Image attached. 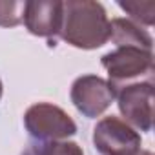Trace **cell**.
<instances>
[{"label":"cell","instance_id":"9","mask_svg":"<svg viewBox=\"0 0 155 155\" xmlns=\"http://www.w3.org/2000/svg\"><path fill=\"white\" fill-rule=\"evenodd\" d=\"M119 6L139 24L151 26L155 22V0H140V2L130 0V2H119Z\"/></svg>","mask_w":155,"mask_h":155},{"label":"cell","instance_id":"8","mask_svg":"<svg viewBox=\"0 0 155 155\" xmlns=\"http://www.w3.org/2000/svg\"><path fill=\"white\" fill-rule=\"evenodd\" d=\"M110 28H111L110 40L117 48L131 46V48H140V49L151 51L153 40L148 35V31H144L139 24H135L128 18H113V20H110Z\"/></svg>","mask_w":155,"mask_h":155},{"label":"cell","instance_id":"6","mask_svg":"<svg viewBox=\"0 0 155 155\" xmlns=\"http://www.w3.org/2000/svg\"><path fill=\"white\" fill-rule=\"evenodd\" d=\"M71 102L84 117L95 119L101 117L113 102L115 91L108 81L101 79L97 75H82L79 77L69 91Z\"/></svg>","mask_w":155,"mask_h":155},{"label":"cell","instance_id":"11","mask_svg":"<svg viewBox=\"0 0 155 155\" xmlns=\"http://www.w3.org/2000/svg\"><path fill=\"white\" fill-rule=\"evenodd\" d=\"M24 8L26 2H0V26L2 28H15L24 20Z\"/></svg>","mask_w":155,"mask_h":155},{"label":"cell","instance_id":"3","mask_svg":"<svg viewBox=\"0 0 155 155\" xmlns=\"http://www.w3.org/2000/svg\"><path fill=\"white\" fill-rule=\"evenodd\" d=\"M24 124L33 139L44 142L64 140L77 133L75 120L62 108L48 102L29 106L24 113Z\"/></svg>","mask_w":155,"mask_h":155},{"label":"cell","instance_id":"5","mask_svg":"<svg viewBox=\"0 0 155 155\" xmlns=\"http://www.w3.org/2000/svg\"><path fill=\"white\" fill-rule=\"evenodd\" d=\"M119 110L131 128L150 131L153 124V84L151 81H140L122 86L115 91Z\"/></svg>","mask_w":155,"mask_h":155},{"label":"cell","instance_id":"12","mask_svg":"<svg viewBox=\"0 0 155 155\" xmlns=\"http://www.w3.org/2000/svg\"><path fill=\"white\" fill-rule=\"evenodd\" d=\"M22 155H37V153H35V150H33V148H29V150H26Z\"/></svg>","mask_w":155,"mask_h":155},{"label":"cell","instance_id":"13","mask_svg":"<svg viewBox=\"0 0 155 155\" xmlns=\"http://www.w3.org/2000/svg\"><path fill=\"white\" fill-rule=\"evenodd\" d=\"M0 99H2V81H0Z\"/></svg>","mask_w":155,"mask_h":155},{"label":"cell","instance_id":"2","mask_svg":"<svg viewBox=\"0 0 155 155\" xmlns=\"http://www.w3.org/2000/svg\"><path fill=\"white\" fill-rule=\"evenodd\" d=\"M104 69L108 71L110 77V86L113 91L120 90L122 86L133 84L137 79H146L151 81L153 73V53L140 49V48H131V46H119L113 51L106 53L101 58Z\"/></svg>","mask_w":155,"mask_h":155},{"label":"cell","instance_id":"7","mask_svg":"<svg viewBox=\"0 0 155 155\" xmlns=\"http://www.w3.org/2000/svg\"><path fill=\"white\" fill-rule=\"evenodd\" d=\"M24 26L35 37L53 38L62 24V2L58 0H31L24 8Z\"/></svg>","mask_w":155,"mask_h":155},{"label":"cell","instance_id":"10","mask_svg":"<svg viewBox=\"0 0 155 155\" xmlns=\"http://www.w3.org/2000/svg\"><path fill=\"white\" fill-rule=\"evenodd\" d=\"M37 155H84L82 148L77 142L69 140H53V142H42L38 146H33Z\"/></svg>","mask_w":155,"mask_h":155},{"label":"cell","instance_id":"4","mask_svg":"<svg viewBox=\"0 0 155 155\" xmlns=\"http://www.w3.org/2000/svg\"><path fill=\"white\" fill-rule=\"evenodd\" d=\"M93 144L101 155H140V135L119 117H104L93 128Z\"/></svg>","mask_w":155,"mask_h":155},{"label":"cell","instance_id":"1","mask_svg":"<svg viewBox=\"0 0 155 155\" xmlns=\"http://www.w3.org/2000/svg\"><path fill=\"white\" fill-rule=\"evenodd\" d=\"M58 35L79 49H97L110 40V18L102 4L93 0L62 2V24Z\"/></svg>","mask_w":155,"mask_h":155}]
</instances>
